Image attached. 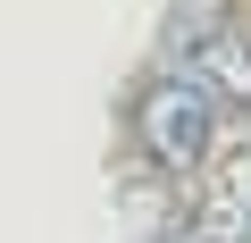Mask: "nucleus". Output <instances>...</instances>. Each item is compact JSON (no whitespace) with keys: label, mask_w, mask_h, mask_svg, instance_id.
I'll return each mask as SVG.
<instances>
[{"label":"nucleus","mask_w":251,"mask_h":243,"mask_svg":"<svg viewBox=\"0 0 251 243\" xmlns=\"http://www.w3.org/2000/svg\"><path fill=\"white\" fill-rule=\"evenodd\" d=\"M234 26V0H168V26H159V42H168V67L176 59H193L209 34H226Z\"/></svg>","instance_id":"nucleus-4"},{"label":"nucleus","mask_w":251,"mask_h":243,"mask_svg":"<svg viewBox=\"0 0 251 243\" xmlns=\"http://www.w3.org/2000/svg\"><path fill=\"white\" fill-rule=\"evenodd\" d=\"M176 67H193L226 117H251V26H226V34H209V42H201L193 59H176Z\"/></svg>","instance_id":"nucleus-3"},{"label":"nucleus","mask_w":251,"mask_h":243,"mask_svg":"<svg viewBox=\"0 0 251 243\" xmlns=\"http://www.w3.org/2000/svg\"><path fill=\"white\" fill-rule=\"evenodd\" d=\"M126 135H134V151H143V168H159V176H201L226 143V109L209 101V84L193 76V67H159V76H143L134 84V101H126Z\"/></svg>","instance_id":"nucleus-1"},{"label":"nucleus","mask_w":251,"mask_h":243,"mask_svg":"<svg viewBox=\"0 0 251 243\" xmlns=\"http://www.w3.org/2000/svg\"><path fill=\"white\" fill-rule=\"evenodd\" d=\"M243 243H251V235H243Z\"/></svg>","instance_id":"nucleus-6"},{"label":"nucleus","mask_w":251,"mask_h":243,"mask_svg":"<svg viewBox=\"0 0 251 243\" xmlns=\"http://www.w3.org/2000/svg\"><path fill=\"white\" fill-rule=\"evenodd\" d=\"M159 243H184V226H168V235H159Z\"/></svg>","instance_id":"nucleus-5"},{"label":"nucleus","mask_w":251,"mask_h":243,"mask_svg":"<svg viewBox=\"0 0 251 243\" xmlns=\"http://www.w3.org/2000/svg\"><path fill=\"white\" fill-rule=\"evenodd\" d=\"M176 226H184V243H243L251 235V143H234L201 168L193 218H176Z\"/></svg>","instance_id":"nucleus-2"}]
</instances>
